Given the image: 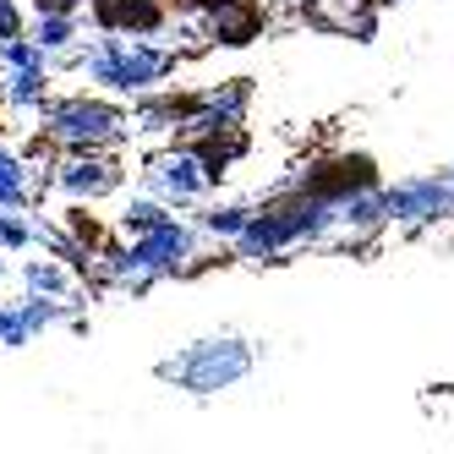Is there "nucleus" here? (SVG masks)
Here are the masks:
<instances>
[{"label":"nucleus","instance_id":"nucleus-8","mask_svg":"<svg viewBox=\"0 0 454 454\" xmlns=\"http://www.w3.org/2000/svg\"><path fill=\"white\" fill-rule=\"evenodd\" d=\"M192 110H198V93H186L176 82L165 88H148L132 99V137H181V126L192 121Z\"/></svg>","mask_w":454,"mask_h":454},{"label":"nucleus","instance_id":"nucleus-11","mask_svg":"<svg viewBox=\"0 0 454 454\" xmlns=\"http://www.w3.org/2000/svg\"><path fill=\"white\" fill-rule=\"evenodd\" d=\"M17 285L22 290H34V296H77L88 301V279L72 269V263H60V257H27V263L17 269Z\"/></svg>","mask_w":454,"mask_h":454},{"label":"nucleus","instance_id":"nucleus-24","mask_svg":"<svg viewBox=\"0 0 454 454\" xmlns=\"http://www.w3.org/2000/svg\"><path fill=\"white\" fill-rule=\"evenodd\" d=\"M449 176H454V165H449Z\"/></svg>","mask_w":454,"mask_h":454},{"label":"nucleus","instance_id":"nucleus-21","mask_svg":"<svg viewBox=\"0 0 454 454\" xmlns=\"http://www.w3.org/2000/svg\"><path fill=\"white\" fill-rule=\"evenodd\" d=\"M34 12H88V0H27Z\"/></svg>","mask_w":454,"mask_h":454},{"label":"nucleus","instance_id":"nucleus-4","mask_svg":"<svg viewBox=\"0 0 454 454\" xmlns=\"http://www.w3.org/2000/svg\"><path fill=\"white\" fill-rule=\"evenodd\" d=\"M290 186L317 192V198H329V203H345L350 192L383 186V170H378V159H372V153L340 148V153H312V159H301V165L290 170L285 181H274L269 192H290Z\"/></svg>","mask_w":454,"mask_h":454},{"label":"nucleus","instance_id":"nucleus-10","mask_svg":"<svg viewBox=\"0 0 454 454\" xmlns=\"http://www.w3.org/2000/svg\"><path fill=\"white\" fill-rule=\"evenodd\" d=\"M44 170L27 165V153H17L6 137H0V208H27L34 214L39 198H44Z\"/></svg>","mask_w":454,"mask_h":454},{"label":"nucleus","instance_id":"nucleus-17","mask_svg":"<svg viewBox=\"0 0 454 454\" xmlns=\"http://www.w3.org/2000/svg\"><path fill=\"white\" fill-rule=\"evenodd\" d=\"M50 72V50L44 44H34L27 34H17V39H0V72Z\"/></svg>","mask_w":454,"mask_h":454},{"label":"nucleus","instance_id":"nucleus-16","mask_svg":"<svg viewBox=\"0 0 454 454\" xmlns=\"http://www.w3.org/2000/svg\"><path fill=\"white\" fill-rule=\"evenodd\" d=\"M88 208H93V203H67V208H60V224H67V231H72L88 252H99V247L115 236V224H105L99 214H88Z\"/></svg>","mask_w":454,"mask_h":454},{"label":"nucleus","instance_id":"nucleus-12","mask_svg":"<svg viewBox=\"0 0 454 454\" xmlns=\"http://www.w3.org/2000/svg\"><path fill=\"white\" fill-rule=\"evenodd\" d=\"M55 93V72H0V110L12 115H39L44 99Z\"/></svg>","mask_w":454,"mask_h":454},{"label":"nucleus","instance_id":"nucleus-9","mask_svg":"<svg viewBox=\"0 0 454 454\" xmlns=\"http://www.w3.org/2000/svg\"><path fill=\"white\" fill-rule=\"evenodd\" d=\"M88 27H93V34H148V39H165L170 0H88Z\"/></svg>","mask_w":454,"mask_h":454},{"label":"nucleus","instance_id":"nucleus-3","mask_svg":"<svg viewBox=\"0 0 454 454\" xmlns=\"http://www.w3.org/2000/svg\"><path fill=\"white\" fill-rule=\"evenodd\" d=\"M137 186L153 192V198H165L170 208H198L203 198H214V181H208V170H203V153H198V143H186V137L159 143V148L143 159Z\"/></svg>","mask_w":454,"mask_h":454},{"label":"nucleus","instance_id":"nucleus-6","mask_svg":"<svg viewBox=\"0 0 454 454\" xmlns=\"http://www.w3.org/2000/svg\"><path fill=\"white\" fill-rule=\"evenodd\" d=\"M383 203H388V231L400 224L405 236H421V231H433V224L454 219V176L449 170L400 176V181L383 186Z\"/></svg>","mask_w":454,"mask_h":454},{"label":"nucleus","instance_id":"nucleus-2","mask_svg":"<svg viewBox=\"0 0 454 454\" xmlns=\"http://www.w3.org/2000/svg\"><path fill=\"white\" fill-rule=\"evenodd\" d=\"M252 367H257L252 340H241V334H208V340H192L186 350L165 356V362L153 367V378H159V383H170V388H181V395L208 400V395H224V388H236Z\"/></svg>","mask_w":454,"mask_h":454},{"label":"nucleus","instance_id":"nucleus-23","mask_svg":"<svg viewBox=\"0 0 454 454\" xmlns=\"http://www.w3.org/2000/svg\"><path fill=\"white\" fill-rule=\"evenodd\" d=\"M378 6H383V12H395V6H405V0H378Z\"/></svg>","mask_w":454,"mask_h":454},{"label":"nucleus","instance_id":"nucleus-15","mask_svg":"<svg viewBox=\"0 0 454 454\" xmlns=\"http://www.w3.org/2000/svg\"><path fill=\"white\" fill-rule=\"evenodd\" d=\"M27 39L44 44L50 55L72 50L82 39V12H27Z\"/></svg>","mask_w":454,"mask_h":454},{"label":"nucleus","instance_id":"nucleus-7","mask_svg":"<svg viewBox=\"0 0 454 454\" xmlns=\"http://www.w3.org/2000/svg\"><path fill=\"white\" fill-rule=\"evenodd\" d=\"M252 110V77H224L214 88H198V110L181 126V137H208L224 132V126H247Z\"/></svg>","mask_w":454,"mask_h":454},{"label":"nucleus","instance_id":"nucleus-22","mask_svg":"<svg viewBox=\"0 0 454 454\" xmlns=\"http://www.w3.org/2000/svg\"><path fill=\"white\" fill-rule=\"evenodd\" d=\"M12 279V263H6V252H0V285H6Z\"/></svg>","mask_w":454,"mask_h":454},{"label":"nucleus","instance_id":"nucleus-20","mask_svg":"<svg viewBox=\"0 0 454 454\" xmlns=\"http://www.w3.org/2000/svg\"><path fill=\"white\" fill-rule=\"evenodd\" d=\"M27 34V12H22V0H0V39H17Z\"/></svg>","mask_w":454,"mask_h":454},{"label":"nucleus","instance_id":"nucleus-13","mask_svg":"<svg viewBox=\"0 0 454 454\" xmlns=\"http://www.w3.org/2000/svg\"><path fill=\"white\" fill-rule=\"evenodd\" d=\"M252 198H203L198 203V214H192V219H198V231L208 236V241H219V247H231L236 236H241V224L252 219Z\"/></svg>","mask_w":454,"mask_h":454},{"label":"nucleus","instance_id":"nucleus-5","mask_svg":"<svg viewBox=\"0 0 454 454\" xmlns=\"http://www.w3.org/2000/svg\"><path fill=\"white\" fill-rule=\"evenodd\" d=\"M44 181L67 203H105L126 186V165H121V148H67L55 153Z\"/></svg>","mask_w":454,"mask_h":454},{"label":"nucleus","instance_id":"nucleus-14","mask_svg":"<svg viewBox=\"0 0 454 454\" xmlns=\"http://www.w3.org/2000/svg\"><path fill=\"white\" fill-rule=\"evenodd\" d=\"M165 219H176V208L165 203V198H153V192H132V198H126L121 208H115V236H143V231H159V224H165Z\"/></svg>","mask_w":454,"mask_h":454},{"label":"nucleus","instance_id":"nucleus-19","mask_svg":"<svg viewBox=\"0 0 454 454\" xmlns=\"http://www.w3.org/2000/svg\"><path fill=\"white\" fill-rule=\"evenodd\" d=\"M39 334L27 329V317L17 312V301H0V350H27Z\"/></svg>","mask_w":454,"mask_h":454},{"label":"nucleus","instance_id":"nucleus-18","mask_svg":"<svg viewBox=\"0 0 454 454\" xmlns=\"http://www.w3.org/2000/svg\"><path fill=\"white\" fill-rule=\"evenodd\" d=\"M34 247V219H27V208H0V252L17 257Z\"/></svg>","mask_w":454,"mask_h":454},{"label":"nucleus","instance_id":"nucleus-1","mask_svg":"<svg viewBox=\"0 0 454 454\" xmlns=\"http://www.w3.org/2000/svg\"><path fill=\"white\" fill-rule=\"evenodd\" d=\"M39 121V137L55 143L60 153L67 148H126L132 143V110H126L115 93H50Z\"/></svg>","mask_w":454,"mask_h":454}]
</instances>
